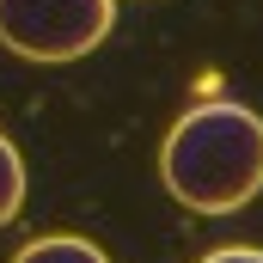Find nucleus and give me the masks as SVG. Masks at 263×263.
<instances>
[{
	"instance_id": "20e7f679",
	"label": "nucleus",
	"mask_w": 263,
	"mask_h": 263,
	"mask_svg": "<svg viewBox=\"0 0 263 263\" xmlns=\"http://www.w3.org/2000/svg\"><path fill=\"white\" fill-rule=\"evenodd\" d=\"M18 208H25V159H18V147L0 135V227H6Z\"/></svg>"
},
{
	"instance_id": "f03ea898",
	"label": "nucleus",
	"mask_w": 263,
	"mask_h": 263,
	"mask_svg": "<svg viewBox=\"0 0 263 263\" xmlns=\"http://www.w3.org/2000/svg\"><path fill=\"white\" fill-rule=\"evenodd\" d=\"M117 25V0H0V43L25 62H80Z\"/></svg>"
},
{
	"instance_id": "39448f33",
	"label": "nucleus",
	"mask_w": 263,
	"mask_h": 263,
	"mask_svg": "<svg viewBox=\"0 0 263 263\" xmlns=\"http://www.w3.org/2000/svg\"><path fill=\"white\" fill-rule=\"evenodd\" d=\"M202 263H263L257 245H220V251H208Z\"/></svg>"
},
{
	"instance_id": "f257e3e1",
	"label": "nucleus",
	"mask_w": 263,
	"mask_h": 263,
	"mask_svg": "<svg viewBox=\"0 0 263 263\" xmlns=\"http://www.w3.org/2000/svg\"><path fill=\"white\" fill-rule=\"evenodd\" d=\"M165 190L196 214H233L263 190V117L239 98H208L178 117L159 147Z\"/></svg>"
},
{
	"instance_id": "7ed1b4c3",
	"label": "nucleus",
	"mask_w": 263,
	"mask_h": 263,
	"mask_svg": "<svg viewBox=\"0 0 263 263\" xmlns=\"http://www.w3.org/2000/svg\"><path fill=\"white\" fill-rule=\"evenodd\" d=\"M12 263H110V257H104L92 239H80V233H43V239L18 245Z\"/></svg>"
}]
</instances>
